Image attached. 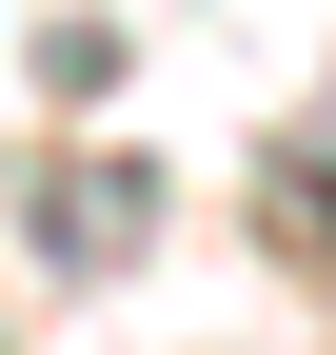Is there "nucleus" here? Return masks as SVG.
<instances>
[{"mask_svg": "<svg viewBox=\"0 0 336 355\" xmlns=\"http://www.w3.org/2000/svg\"><path fill=\"white\" fill-rule=\"evenodd\" d=\"M277 178H297V237H336V79H317V119H297V158H277Z\"/></svg>", "mask_w": 336, "mask_h": 355, "instance_id": "2", "label": "nucleus"}, {"mask_svg": "<svg viewBox=\"0 0 336 355\" xmlns=\"http://www.w3.org/2000/svg\"><path fill=\"white\" fill-rule=\"evenodd\" d=\"M60 257H79V277L139 257V158H79V178H60Z\"/></svg>", "mask_w": 336, "mask_h": 355, "instance_id": "1", "label": "nucleus"}]
</instances>
